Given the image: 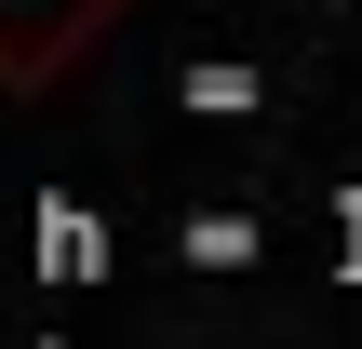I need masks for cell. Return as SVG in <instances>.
Returning <instances> with one entry per match:
<instances>
[{
    "instance_id": "obj_1",
    "label": "cell",
    "mask_w": 362,
    "mask_h": 349,
    "mask_svg": "<svg viewBox=\"0 0 362 349\" xmlns=\"http://www.w3.org/2000/svg\"><path fill=\"white\" fill-rule=\"evenodd\" d=\"M121 0H0V81H54Z\"/></svg>"
},
{
    "instance_id": "obj_2",
    "label": "cell",
    "mask_w": 362,
    "mask_h": 349,
    "mask_svg": "<svg viewBox=\"0 0 362 349\" xmlns=\"http://www.w3.org/2000/svg\"><path fill=\"white\" fill-rule=\"evenodd\" d=\"M40 269H54V282H94V269H107V229H94L81 202H40Z\"/></svg>"
},
{
    "instance_id": "obj_3",
    "label": "cell",
    "mask_w": 362,
    "mask_h": 349,
    "mask_svg": "<svg viewBox=\"0 0 362 349\" xmlns=\"http://www.w3.org/2000/svg\"><path fill=\"white\" fill-rule=\"evenodd\" d=\"M188 108H202V121H242V108H255V67H188Z\"/></svg>"
}]
</instances>
